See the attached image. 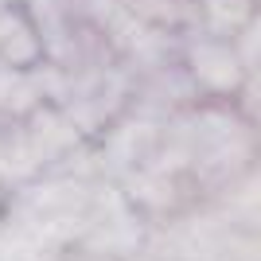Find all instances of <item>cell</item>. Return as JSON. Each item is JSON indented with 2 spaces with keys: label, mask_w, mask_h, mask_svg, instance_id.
Listing matches in <instances>:
<instances>
[{
  "label": "cell",
  "mask_w": 261,
  "mask_h": 261,
  "mask_svg": "<svg viewBox=\"0 0 261 261\" xmlns=\"http://www.w3.org/2000/svg\"><path fill=\"white\" fill-rule=\"evenodd\" d=\"M195 70L203 74V82H211V86H230V82H238V63H234L222 47H199L195 51Z\"/></svg>",
  "instance_id": "1"
}]
</instances>
